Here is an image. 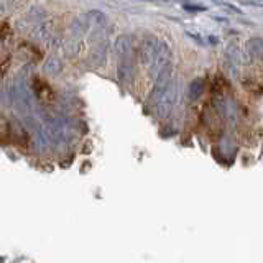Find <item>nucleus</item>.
<instances>
[{"mask_svg": "<svg viewBox=\"0 0 263 263\" xmlns=\"http://www.w3.org/2000/svg\"><path fill=\"white\" fill-rule=\"evenodd\" d=\"M117 76L122 84L128 86L134 81V66H132L130 58H119V66H117Z\"/></svg>", "mask_w": 263, "mask_h": 263, "instance_id": "obj_7", "label": "nucleus"}, {"mask_svg": "<svg viewBox=\"0 0 263 263\" xmlns=\"http://www.w3.org/2000/svg\"><path fill=\"white\" fill-rule=\"evenodd\" d=\"M171 79H173V69L168 66V68L163 69L160 76L155 79V86L152 89L150 97H148V105L152 107V105H155L156 102H158V99L161 97V94L164 92V90H166Z\"/></svg>", "mask_w": 263, "mask_h": 263, "instance_id": "obj_3", "label": "nucleus"}, {"mask_svg": "<svg viewBox=\"0 0 263 263\" xmlns=\"http://www.w3.org/2000/svg\"><path fill=\"white\" fill-rule=\"evenodd\" d=\"M224 71H226V76L229 78H237V64H234L230 60L224 61Z\"/></svg>", "mask_w": 263, "mask_h": 263, "instance_id": "obj_18", "label": "nucleus"}, {"mask_svg": "<svg viewBox=\"0 0 263 263\" xmlns=\"http://www.w3.org/2000/svg\"><path fill=\"white\" fill-rule=\"evenodd\" d=\"M43 71L46 76H58L63 71V61L58 56H48L43 64Z\"/></svg>", "mask_w": 263, "mask_h": 263, "instance_id": "obj_10", "label": "nucleus"}, {"mask_svg": "<svg viewBox=\"0 0 263 263\" xmlns=\"http://www.w3.org/2000/svg\"><path fill=\"white\" fill-rule=\"evenodd\" d=\"M81 48H82V43L79 40L69 38V40H64L63 53H64V56H68V58H76L79 54V51H81Z\"/></svg>", "mask_w": 263, "mask_h": 263, "instance_id": "obj_13", "label": "nucleus"}, {"mask_svg": "<svg viewBox=\"0 0 263 263\" xmlns=\"http://www.w3.org/2000/svg\"><path fill=\"white\" fill-rule=\"evenodd\" d=\"M245 53L250 56V60H260L263 54V40L261 38H252L247 41Z\"/></svg>", "mask_w": 263, "mask_h": 263, "instance_id": "obj_9", "label": "nucleus"}, {"mask_svg": "<svg viewBox=\"0 0 263 263\" xmlns=\"http://www.w3.org/2000/svg\"><path fill=\"white\" fill-rule=\"evenodd\" d=\"M186 36H189L191 40H194L196 43H199V45H202V43H204V41H202V36L199 35V33H196V31L187 30V31H186Z\"/></svg>", "mask_w": 263, "mask_h": 263, "instance_id": "obj_19", "label": "nucleus"}, {"mask_svg": "<svg viewBox=\"0 0 263 263\" xmlns=\"http://www.w3.org/2000/svg\"><path fill=\"white\" fill-rule=\"evenodd\" d=\"M148 2H152V0H148Z\"/></svg>", "mask_w": 263, "mask_h": 263, "instance_id": "obj_22", "label": "nucleus"}, {"mask_svg": "<svg viewBox=\"0 0 263 263\" xmlns=\"http://www.w3.org/2000/svg\"><path fill=\"white\" fill-rule=\"evenodd\" d=\"M156 48H158V38L155 36H148L142 41V45H140V49H138V60L143 66H148L152 63L153 56L156 53Z\"/></svg>", "mask_w": 263, "mask_h": 263, "instance_id": "obj_5", "label": "nucleus"}, {"mask_svg": "<svg viewBox=\"0 0 263 263\" xmlns=\"http://www.w3.org/2000/svg\"><path fill=\"white\" fill-rule=\"evenodd\" d=\"M107 54H109V38L99 41L97 45L92 46L87 58V63L92 66V68H101L107 61Z\"/></svg>", "mask_w": 263, "mask_h": 263, "instance_id": "obj_4", "label": "nucleus"}, {"mask_svg": "<svg viewBox=\"0 0 263 263\" xmlns=\"http://www.w3.org/2000/svg\"><path fill=\"white\" fill-rule=\"evenodd\" d=\"M114 49L117 53L119 58H130L132 51H134V43H132V38L128 35H122L115 40Z\"/></svg>", "mask_w": 263, "mask_h": 263, "instance_id": "obj_8", "label": "nucleus"}, {"mask_svg": "<svg viewBox=\"0 0 263 263\" xmlns=\"http://www.w3.org/2000/svg\"><path fill=\"white\" fill-rule=\"evenodd\" d=\"M224 7L230 8V12H234V13H242V10H238V8H237V7H234V5H230V4H224Z\"/></svg>", "mask_w": 263, "mask_h": 263, "instance_id": "obj_20", "label": "nucleus"}, {"mask_svg": "<svg viewBox=\"0 0 263 263\" xmlns=\"http://www.w3.org/2000/svg\"><path fill=\"white\" fill-rule=\"evenodd\" d=\"M90 41H96V43H99V41L102 40H107V33H105V27L104 28H94V31L90 33Z\"/></svg>", "mask_w": 263, "mask_h": 263, "instance_id": "obj_16", "label": "nucleus"}, {"mask_svg": "<svg viewBox=\"0 0 263 263\" xmlns=\"http://www.w3.org/2000/svg\"><path fill=\"white\" fill-rule=\"evenodd\" d=\"M183 8L189 13H201V12L208 10V7H205V5H194V4H189V2H184Z\"/></svg>", "mask_w": 263, "mask_h": 263, "instance_id": "obj_17", "label": "nucleus"}, {"mask_svg": "<svg viewBox=\"0 0 263 263\" xmlns=\"http://www.w3.org/2000/svg\"><path fill=\"white\" fill-rule=\"evenodd\" d=\"M204 89H205L204 79L202 78H196L194 81H191V84H189V87H187V96H189V99H191V101H197V99L202 96Z\"/></svg>", "mask_w": 263, "mask_h": 263, "instance_id": "obj_12", "label": "nucleus"}, {"mask_svg": "<svg viewBox=\"0 0 263 263\" xmlns=\"http://www.w3.org/2000/svg\"><path fill=\"white\" fill-rule=\"evenodd\" d=\"M5 125V119H4V115L0 114V127H4Z\"/></svg>", "mask_w": 263, "mask_h": 263, "instance_id": "obj_21", "label": "nucleus"}, {"mask_svg": "<svg viewBox=\"0 0 263 263\" xmlns=\"http://www.w3.org/2000/svg\"><path fill=\"white\" fill-rule=\"evenodd\" d=\"M176 101V86L170 82L166 90L161 94V97L158 99V102L155 104V112L158 115L160 119H166L168 115L171 114L173 105H175Z\"/></svg>", "mask_w": 263, "mask_h": 263, "instance_id": "obj_2", "label": "nucleus"}, {"mask_svg": "<svg viewBox=\"0 0 263 263\" xmlns=\"http://www.w3.org/2000/svg\"><path fill=\"white\" fill-rule=\"evenodd\" d=\"M84 18L87 20L89 25H94L96 28H104V27H107V16L101 10H89L84 15Z\"/></svg>", "mask_w": 263, "mask_h": 263, "instance_id": "obj_11", "label": "nucleus"}, {"mask_svg": "<svg viewBox=\"0 0 263 263\" xmlns=\"http://www.w3.org/2000/svg\"><path fill=\"white\" fill-rule=\"evenodd\" d=\"M71 31L74 33L76 36H82L84 33L87 31V28H89V23H87V20L84 18V16H81V18H74L72 22H71Z\"/></svg>", "mask_w": 263, "mask_h": 263, "instance_id": "obj_15", "label": "nucleus"}, {"mask_svg": "<svg viewBox=\"0 0 263 263\" xmlns=\"http://www.w3.org/2000/svg\"><path fill=\"white\" fill-rule=\"evenodd\" d=\"M226 56H227V60H230L234 64L247 66V64L252 63L250 56L245 53V49H242L240 46H238V43H234V41L226 46Z\"/></svg>", "mask_w": 263, "mask_h": 263, "instance_id": "obj_6", "label": "nucleus"}, {"mask_svg": "<svg viewBox=\"0 0 263 263\" xmlns=\"http://www.w3.org/2000/svg\"><path fill=\"white\" fill-rule=\"evenodd\" d=\"M171 61V49L170 45L164 40H158V48H156V53L153 56L150 66V78L155 81L160 76L163 69H166Z\"/></svg>", "mask_w": 263, "mask_h": 263, "instance_id": "obj_1", "label": "nucleus"}, {"mask_svg": "<svg viewBox=\"0 0 263 263\" xmlns=\"http://www.w3.org/2000/svg\"><path fill=\"white\" fill-rule=\"evenodd\" d=\"M220 115L212 109V107L209 105L208 109H205L204 112H202V120H204V123L208 127H211V128H217V127H220Z\"/></svg>", "mask_w": 263, "mask_h": 263, "instance_id": "obj_14", "label": "nucleus"}]
</instances>
